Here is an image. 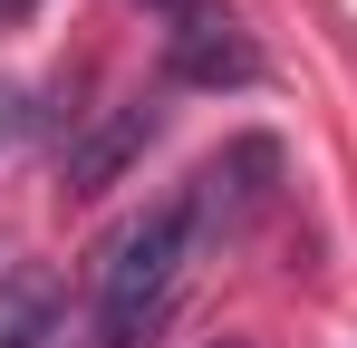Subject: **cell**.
<instances>
[{"mask_svg": "<svg viewBox=\"0 0 357 348\" xmlns=\"http://www.w3.org/2000/svg\"><path fill=\"white\" fill-rule=\"evenodd\" d=\"M193 242H203V223H193L183 194L155 203L145 223H126L116 242H107V261H97V348H145L155 329H165Z\"/></svg>", "mask_w": 357, "mask_h": 348, "instance_id": "1", "label": "cell"}, {"mask_svg": "<svg viewBox=\"0 0 357 348\" xmlns=\"http://www.w3.org/2000/svg\"><path fill=\"white\" fill-rule=\"evenodd\" d=\"M271 194H280V145H271V136H232V145H222L213 165L183 184V203H193V223H203V232H232V223H251V213H261Z\"/></svg>", "mask_w": 357, "mask_h": 348, "instance_id": "2", "label": "cell"}, {"mask_svg": "<svg viewBox=\"0 0 357 348\" xmlns=\"http://www.w3.org/2000/svg\"><path fill=\"white\" fill-rule=\"evenodd\" d=\"M165 78L174 87H251L261 78V49L241 39L222 10H183L174 29H165Z\"/></svg>", "mask_w": 357, "mask_h": 348, "instance_id": "3", "label": "cell"}, {"mask_svg": "<svg viewBox=\"0 0 357 348\" xmlns=\"http://www.w3.org/2000/svg\"><path fill=\"white\" fill-rule=\"evenodd\" d=\"M155 126H165V107H145V97H126V107H107L87 136H68L59 155V184L68 194H107V184H126V165L155 145Z\"/></svg>", "mask_w": 357, "mask_h": 348, "instance_id": "4", "label": "cell"}, {"mask_svg": "<svg viewBox=\"0 0 357 348\" xmlns=\"http://www.w3.org/2000/svg\"><path fill=\"white\" fill-rule=\"evenodd\" d=\"M59 310H68V281L49 261H10L0 271V348H39L59 329Z\"/></svg>", "mask_w": 357, "mask_h": 348, "instance_id": "5", "label": "cell"}, {"mask_svg": "<svg viewBox=\"0 0 357 348\" xmlns=\"http://www.w3.org/2000/svg\"><path fill=\"white\" fill-rule=\"evenodd\" d=\"M29 10H39V0H0V29H20V20H29Z\"/></svg>", "mask_w": 357, "mask_h": 348, "instance_id": "6", "label": "cell"}, {"mask_svg": "<svg viewBox=\"0 0 357 348\" xmlns=\"http://www.w3.org/2000/svg\"><path fill=\"white\" fill-rule=\"evenodd\" d=\"M10 126H20V87H0V136H10Z\"/></svg>", "mask_w": 357, "mask_h": 348, "instance_id": "7", "label": "cell"}, {"mask_svg": "<svg viewBox=\"0 0 357 348\" xmlns=\"http://www.w3.org/2000/svg\"><path fill=\"white\" fill-rule=\"evenodd\" d=\"M155 10H174V20H183V10H193V0H155Z\"/></svg>", "mask_w": 357, "mask_h": 348, "instance_id": "8", "label": "cell"}, {"mask_svg": "<svg viewBox=\"0 0 357 348\" xmlns=\"http://www.w3.org/2000/svg\"><path fill=\"white\" fill-rule=\"evenodd\" d=\"M222 348H232V339H222Z\"/></svg>", "mask_w": 357, "mask_h": 348, "instance_id": "9", "label": "cell"}]
</instances>
